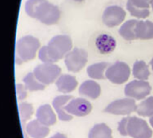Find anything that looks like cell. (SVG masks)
Wrapping results in <instances>:
<instances>
[{
    "mask_svg": "<svg viewBox=\"0 0 153 138\" xmlns=\"http://www.w3.org/2000/svg\"><path fill=\"white\" fill-rule=\"evenodd\" d=\"M25 9L30 17L46 25L56 24L60 19L59 8L47 0H27Z\"/></svg>",
    "mask_w": 153,
    "mask_h": 138,
    "instance_id": "obj_1",
    "label": "cell"
},
{
    "mask_svg": "<svg viewBox=\"0 0 153 138\" xmlns=\"http://www.w3.org/2000/svg\"><path fill=\"white\" fill-rule=\"evenodd\" d=\"M41 44L37 38L26 35L20 38L16 44V63L22 64L35 58Z\"/></svg>",
    "mask_w": 153,
    "mask_h": 138,
    "instance_id": "obj_2",
    "label": "cell"
},
{
    "mask_svg": "<svg viewBox=\"0 0 153 138\" xmlns=\"http://www.w3.org/2000/svg\"><path fill=\"white\" fill-rule=\"evenodd\" d=\"M48 51L53 62H57L66 57V55L72 50L73 44L69 36L56 35L49 41Z\"/></svg>",
    "mask_w": 153,
    "mask_h": 138,
    "instance_id": "obj_3",
    "label": "cell"
},
{
    "mask_svg": "<svg viewBox=\"0 0 153 138\" xmlns=\"http://www.w3.org/2000/svg\"><path fill=\"white\" fill-rule=\"evenodd\" d=\"M88 54L85 49L74 48L66 55L64 62L69 72L78 73L85 67L88 63Z\"/></svg>",
    "mask_w": 153,
    "mask_h": 138,
    "instance_id": "obj_4",
    "label": "cell"
},
{
    "mask_svg": "<svg viewBox=\"0 0 153 138\" xmlns=\"http://www.w3.org/2000/svg\"><path fill=\"white\" fill-rule=\"evenodd\" d=\"M35 77L44 85H49L60 76L61 68L56 64H41L33 70Z\"/></svg>",
    "mask_w": 153,
    "mask_h": 138,
    "instance_id": "obj_5",
    "label": "cell"
},
{
    "mask_svg": "<svg viewBox=\"0 0 153 138\" xmlns=\"http://www.w3.org/2000/svg\"><path fill=\"white\" fill-rule=\"evenodd\" d=\"M131 76L130 66L122 61H117L110 65L105 71V77L111 83L115 84H123L128 81Z\"/></svg>",
    "mask_w": 153,
    "mask_h": 138,
    "instance_id": "obj_6",
    "label": "cell"
},
{
    "mask_svg": "<svg viewBox=\"0 0 153 138\" xmlns=\"http://www.w3.org/2000/svg\"><path fill=\"white\" fill-rule=\"evenodd\" d=\"M126 132L131 138H151L153 134L148 123L137 117H128Z\"/></svg>",
    "mask_w": 153,
    "mask_h": 138,
    "instance_id": "obj_7",
    "label": "cell"
},
{
    "mask_svg": "<svg viewBox=\"0 0 153 138\" xmlns=\"http://www.w3.org/2000/svg\"><path fill=\"white\" fill-rule=\"evenodd\" d=\"M137 105L135 100L131 98H123L114 101L105 107L104 112L114 115H130L136 111Z\"/></svg>",
    "mask_w": 153,
    "mask_h": 138,
    "instance_id": "obj_8",
    "label": "cell"
},
{
    "mask_svg": "<svg viewBox=\"0 0 153 138\" xmlns=\"http://www.w3.org/2000/svg\"><path fill=\"white\" fill-rule=\"evenodd\" d=\"M151 92V86L147 81L134 80L127 84L124 88V94L133 100H142Z\"/></svg>",
    "mask_w": 153,
    "mask_h": 138,
    "instance_id": "obj_9",
    "label": "cell"
},
{
    "mask_svg": "<svg viewBox=\"0 0 153 138\" xmlns=\"http://www.w3.org/2000/svg\"><path fill=\"white\" fill-rule=\"evenodd\" d=\"M126 16V12L119 6H110L105 8L103 14V23L110 28L121 24Z\"/></svg>",
    "mask_w": 153,
    "mask_h": 138,
    "instance_id": "obj_10",
    "label": "cell"
},
{
    "mask_svg": "<svg viewBox=\"0 0 153 138\" xmlns=\"http://www.w3.org/2000/svg\"><path fill=\"white\" fill-rule=\"evenodd\" d=\"M65 110L67 113L76 116V117H85L88 116L92 110L91 103L83 98H76L69 101L65 106Z\"/></svg>",
    "mask_w": 153,
    "mask_h": 138,
    "instance_id": "obj_11",
    "label": "cell"
},
{
    "mask_svg": "<svg viewBox=\"0 0 153 138\" xmlns=\"http://www.w3.org/2000/svg\"><path fill=\"white\" fill-rule=\"evenodd\" d=\"M72 99H73V97L71 95H60V96H57L53 100L52 106H53L55 111L57 112L59 120L64 121V122L72 120L73 116L67 113L65 110V106Z\"/></svg>",
    "mask_w": 153,
    "mask_h": 138,
    "instance_id": "obj_12",
    "label": "cell"
},
{
    "mask_svg": "<svg viewBox=\"0 0 153 138\" xmlns=\"http://www.w3.org/2000/svg\"><path fill=\"white\" fill-rule=\"evenodd\" d=\"M36 118L42 124L50 126L56 123L57 117L53 109L49 104H44L40 106L36 111Z\"/></svg>",
    "mask_w": 153,
    "mask_h": 138,
    "instance_id": "obj_13",
    "label": "cell"
},
{
    "mask_svg": "<svg viewBox=\"0 0 153 138\" xmlns=\"http://www.w3.org/2000/svg\"><path fill=\"white\" fill-rule=\"evenodd\" d=\"M26 133L32 138H45L50 133V128L35 119L26 125Z\"/></svg>",
    "mask_w": 153,
    "mask_h": 138,
    "instance_id": "obj_14",
    "label": "cell"
},
{
    "mask_svg": "<svg viewBox=\"0 0 153 138\" xmlns=\"http://www.w3.org/2000/svg\"><path fill=\"white\" fill-rule=\"evenodd\" d=\"M79 92L82 96L90 98L92 100H96L101 94V87L95 81L88 80L85 81L83 84H81Z\"/></svg>",
    "mask_w": 153,
    "mask_h": 138,
    "instance_id": "obj_15",
    "label": "cell"
},
{
    "mask_svg": "<svg viewBox=\"0 0 153 138\" xmlns=\"http://www.w3.org/2000/svg\"><path fill=\"white\" fill-rule=\"evenodd\" d=\"M56 86L58 91L63 93H68L73 92L78 86V81L76 77L70 75H62L56 81Z\"/></svg>",
    "mask_w": 153,
    "mask_h": 138,
    "instance_id": "obj_16",
    "label": "cell"
},
{
    "mask_svg": "<svg viewBox=\"0 0 153 138\" xmlns=\"http://www.w3.org/2000/svg\"><path fill=\"white\" fill-rule=\"evenodd\" d=\"M96 46L101 54H109L116 48V41L108 34H101L97 38Z\"/></svg>",
    "mask_w": 153,
    "mask_h": 138,
    "instance_id": "obj_17",
    "label": "cell"
},
{
    "mask_svg": "<svg viewBox=\"0 0 153 138\" xmlns=\"http://www.w3.org/2000/svg\"><path fill=\"white\" fill-rule=\"evenodd\" d=\"M136 37L140 40L153 39V23L150 21H138L136 29Z\"/></svg>",
    "mask_w": 153,
    "mask_h": 138,
    "instance_id": "obj_18",
    "label": "cell"
},
{
    "mask_svg": "<svg viewBox=\"0 0 153 138\" xmlns=\"http://www.w3.org/2000/svg\"><path fill=\"white\" fill-rule=\"evenodd\" d=\"M110 64L107 62H99L89 65L87 69V73L90 78L97 80L105 79V71L109 67Z\"/></svg>",
    "mask_w": 153,
    "mask_h": 138,
    "instance_id": "obj_19",
    "label": "cell"
},
{
    "mask_svg": "<svg viewBox=\"0 0 153 138\" xmlns=\"http://www.w3.org/2000/svg\"><path fill=\"white\" fill-rule=\"evenodd\" d=\"M138 20H129L125 22L121 28L119 29V33L120 35L126 40H137L136 37V25H137Z\"/></svg>",
    "mask_w": 153,
    "mask_h": 138,
    "instance_id": "obj_20",
    "label": "cell"
},
{
    "mask_svg": "<svg viewBox=\"0 0 153 138\" xmlns=\"http://www.w3.org/2000/svg\"><path fill=\"white\" fill-rule=\"evenodd\" d=\"M88 138H112V129L105 123L97 124L89 131Z\"/></svg>",
    "mask_w": 153,
    "mask_h": 138,
    "instance_id": "obj_21",
    "label": "cell"
},
{
    "mask_svg": "<svg viewBox=\"0 0 153 138\" xmlns=\"http://www.w3.org/2000/svg\"><path fill=\"white\" fill-rule=\"evenodd\" d=\"M132 75L138 80H142V81L148 80L150 75L148 65L142 60L136 61L132 67Z\"/></svg>",
    "mask_w": 153,
    "mask_h": 138,
    "instance_id": "obj_22",
    "label": "cell"
},
{
    "mask_svg": "<svg viewBox=\"0 0 153 138\" xmlns=\"http://www.w3.org/2000/svg\"><path fill=\"white\" fill-rule=\"evenodd\" d=\"M23 82L25 84V86L26 89L30 92H37V91H42L45 88V85L42 84L34 76L33 73H28L23 79Z\"/></svg>",
    "mask_w": 153,
    "mask_h": 138,
    "instance_id": "obj_23",
    "label": "cell"
},
{
    "mask_svg": "<svg viewBox=\"0 0 153 138\" xmlns=\"http://www.w3.org/2000/svg\"><path fill=\"white\" fill-rule=\"evenodd\" d=\"M136 111L141 117H150L153 115V96L149 97L143 101H141L138 105Z\"/></svg>",
    "mask_w": 153,
    "mask_h": 138,
    "instance_id": "obj_24",
    "label": "cell"
},
{
    "mask_svg": "<svg viewBox=\"0 0 153 138\" xmlns=\"http://www.w3.org/2000/svg\"><path fill=\"white\" fill-rule=\"evenodd\" d=\"M18 112H19V117L22 121V123L26 122L31 118V117L33 114V108L32 104L27 103V102H22L19 103L18 105Z\"/></svg>",
    "mask_w": 153,
    "mask_h": 138,
    "instance_id": "obj_25",
    "label": "cell"
},
{
    "mask_svg": "<svg viewBox=\"0 0 153 138\" xmlns=\"http://www.w3.org/2000/svg\"><path fill=\"white\" fill-rule=\"evenodd\" d=\"M126 8L130 12V15L133 17L140 18V19H144L147 18L149 15V9L147 8H139L134 7L131 2L127 1L126 4Z\"/></svg>",
    "mask_w": 153,
    "mask_h": 138,
    "instance_id": "obj_26",
    "label": "cell"
},
{
    "mask_svg": "<svg viewBox=\"0 0 153 138\" xmlns=\"http://www.w3.org/2000/svg\"><path fill=\"white\" fill-rule=\"evenodd\" d=\"M38 57L44 64H54L52 58L51 57V56L49 54L47 46H43V47L40 48L39 52H38Z\"/></svg>",
    "mask_w": 153,
    "mask_h": 138,
    "instance_id": "obj_27",
    "label": "cell"
},
{
    "mask_svg": "<svg viewBox=\"0 0 153 138\" xmlns=\"http://www.w3.org/2000/svg\"><path fill=\"white\" fill-rule=\"evenodd\" d=\"M16 95H17V99L19 101H22L24 99L26 98L27 96V92H26V87L21 84H17L16 85Z\"/></svg>",
    "mask_w": 153,
    "mask_h": 138,
    "instance_id": "obj_28",
    "label": "cell"
},
{
    "mask_svg": "<svg viewBox=\"0 0 153 138\" xmlns=\"http://www.w3.org/2000/svg\"><path fill=\"white\" fill-rule=\"evenodd\" d=\"M134 7L139 8H147L150 7V0H128Z\"/></svg>",
    "mask_w": 153,
    "mask_h": 138,
    "instance_id": "obj_29",
    "label": "cell"
},
{
    "mask_svg": "<svg viewBox=\"0 0 153 138\" xmlns=\"http://www.w3.org/2000/svg\"><path fill=\"white\" fill-rule=\"evenodd\" d=\"M127 122H128V117L123 118L119 123H118V131L120 133L121 135H127V132H126V126H127Z\"/></svg>",
    "mask_w": 153,
    "mask_h": 138,
    "instance_id": "obj_30",
    "label": "cell"
},
{
    "mask_svg": "<svg viewBox=\"0 0 153 138\" xmlns=\"http://www.w3.org/2000/svg\"><path fill=\"white\" fill-rule=\"evenodd\" d=\"M51 138H68L64 134H61V133H57L55 134L54 135H52Z\"/></svg>",
    "mask_w": 153,
    "mask_h": 138,
    "instance_id": "obj_31",
    "label": "cell"
},
{
    "mask_svg": "<svg viewBox=\"0 0 153 138\" xmlns=\"http://www.w3.org/2000/svg\"><path fill=\"white\" fill-rule=\"evenodd\" d=\"M149 124H150V126L153 127V115L149 117Z\"/></svg>",
    "mask_w": 153,
    "mask_h": 138,
    "instance_id": "obj_32",
    "label": "cell"
},
{
    "mask_svg": "<svg viewBox=\"0 0 153 138\" xmlns=\"http://www.w3.org/2000/svg\"><path fill=\"white\" fill-rule=\"evenodd\" d=\"M149 65H150V66H151V69H152V72H153V57H152V59L150 60V62H149Z\"/></svg>",
    "mask_w": 153,
    "mask_h": 138,
    "instance_id": "obj_33",
    "label": "cell"
},
{
    "mask_svg": "<svg viewBox=\"0 0 153 138\" xmlns=\"http://www.w3.org/2000/svg\"><path fill=\"white\" fill-rule=\"evenodd\" d=\"M150 7H151L152 9H153V0H150Z\"/></svg>",
    "mask_w": 153,
    "mask_h": 138,
    "instance_id": "obj_34",
    "label": "cell"
},
{
    "mask_svg": "<svg viewBox=\"0 0 153 138\" xmlns=\"http://www.w3.org/2000/svg\"><path fill=\"white\" fill-rule=\"evenodd\" d=\"M74 1H76V2H83L84 0H74Z\"/></svg>",
    "mask_w": 153,
    "mask_h": 138,
    "instance_id": "obj_35",
    "label": "cell"
}]
</instances>
